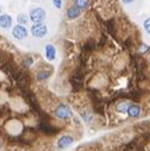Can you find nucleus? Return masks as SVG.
Wrapping results in <instances>:
<instances>
[{
  "label": "nucleus",
  "instance_id": "obj_1",
  "mask_svg": "<svg viewBox=\"0 0 150 151\" xmlns=\"http://www.w3.org/2000/svg\"><path fill=\"white\" fill-rule=\"evenodd\" d=\"M66 22L62 74L74 95L84 93L92 101L85 122H93L94 113L102 114L107 104L113 114L128 116L145 93L150 67L139 52L137 29L119 1L91 0L78 19Z\"/></svg>",
  "mask_w": 150,
  "mask_h": 151
},
{
  "label": "nucleus",
  "instance_id": "obj_2",
  "mask_svg": "<svg viewBox=\"0 0 150 151\" xmlns=\"http://www.w3.org/2000/svg\"><path fill=\"white\" fill-rule=\"evenodd\" d=\"M45 11L44 9L42 7H35L30 11V14H29V18L30 20L33 23V24H37V23H43L44 19H45Z\"/></svg>",
  "mask_w": 150,
  "mask_h": 151
},
{
  "label": "nucleus",
  "instance_id": "obj_3",
  "mask_svg": "<svg viewBox=\"0 0 150 151\" xmlns=\"http://www.w3.org/2000/svg\"><path fill=\"white\" fill-rule=\"evenodd\" d=\"M74 142H75V137H74L73 134L64 133V134H62V136L57 139V142H56V149H57V150H63V149L70 146Z\"/></svg>",
  "mask_w": 150,
  "mask_h": 151
},
{
  "label": "nucleus",
  "instance_id": "obj_4",
  "mask_svg": "<svg viewBox=\"0 0 150 151\" xmlns=\"http://www.w3.org/2000/svg\"><path fill=\"white\" fill-rule=\"evenodd\" d=\"M31 33H32L33 37H37V38H42V37L47 36V33H48V26L44 23L33 24L31 26Z\"/></svg>",
  "mask_w": 150,
  "mask_h": 151
},
{
  "label": "nucleus",
  "instance_id": "obj_5",
  "mask_svg": "<svg viewBox=\"0 0 150 151\" xmlns=\"http://www.w3.org/2000/svg\"><path fill=\"white\" fill-rule=\"evenodd\" d=\"M27 29L24 26V25H19V24H17L14 27H13V30H12V35H13V37L16 40H19V41H22V40H25L26 37H27Z\"/></svg>",
  "mask_w": 150,
  "mask_h": 151
},
{
  "label": "nucleus",
  "instance_id": "obj_6",
  "mask_svg": "<svg viewBox=\"0 0 150 151\" xmlns=\"http://www.w3.org/2000/svg\"><path fill=\"white\" fill-rule=\"evenodd\" d=\"M82 14V11H80L74 4L70 5L66 11V19L67 20H75Z\"/></svg>",
  "mask_w": 150,
  "mask_h": 151
},
{
  "label": "nucleus",
  "instance_id": "obj_7",
  "mask_svg": "<svg viewBox=\"0 0 150 151\" xmlns=\"http://www.w3.org/2000/svg\"><path fill=\"white\" fill-rule=\"evenodd\" d=\"M142 116V106L138 104H132L128 109V117L131 119L139 118Z\"/></svg>",
  "mask_w": 150,
  "mask_h": 151
},
{
  "label": "nucleus",
  "instance_id": "obj_8",
  "mask_svg": "<svg viewBox=\"0 0 150 151\" xmlns=\"http://www.w3.org/2000/svg\"><path fill=\"white\" fill-rule=\"evenodd\" d=\"M45 57L50 62L56 58V48L54 44H47L45 45Z\"/></svg>",
  "mask_w": 150,
  "mask_h": 151
},
{
  "label": "nucleus",
  "instance_id": "obj_9",
  "mask_svg": "<svg viewBox=\"0 0 150 151\" xmlns=\"http://www.w3.org/2000/svg\"><path fill=\"white\" fill-rule=\"evenodd\" d=\"M12 26V17L9 14H1L0 16V27L3 29H10Z\"/></svg>",
  "mask_w": 150,
  "mask_h": 151
},
{
  "label": "nucleus",
  "instance_id": "obj_10",
  "mask_svg": "<svg viewBox=\"0 0 150 151\" xmlns=\"http://www.w3.org/2000/svg\"><path fill=\"white\" fill-rule=\"evenodd\" d=\"M74 5L76 6L80 11H86L89 5H91V0H74Z\"/></svg>",
  "mask_w": 150,
  "mask_h": 151
},
{
  "label": "nucleus",
  "instance_id": "obj_11",
  "mask_svg": "<svg viewBox=\"0 0 150 151\" xmlns=\"http://www.w3.org/2000/svg\"><path fill=\"white\" fill-rule=\"evenodd\" d=\"M17 22H18L19 25H25V24H27V22H29L27 14H25V13H19V14L17 16Z\"/></svg>",
  "mask_w": 150,
  "mask_h": 151
},
{
  "label": "nucleus",
  "instance_id": "obj_12",
  "mask_svg": "<svg viewBox=\"0 0 150 151\" xmlns=\"http://www.w3.org/2000/svg\"><path fill=\"white\" fill-rule=\"evenodd\" d=\"M143 27H144V30H145L148 33H150V18H146V19L144 20Z\"/></svg>",
  "mask_w": 150,
  "mask_h": 151
},
{
  "label": "nucleus",
  "instance_id": "obj_13",
  "mask_svg": "<svg viewBox=\"0 0 150 151\" xmlns=\"http://www.w3.org/2000/svg\"><path fill=\"white\" fill-rule=\"evenodd\" d=\"M53 4L56 9H61L62 7V0H53Z\"/></svg>",
  "mask_w": 150,
  "mask_h": 151
},
{
  "label": "nucleus",
  "instance_id": "obj_14",
  "mask_svg": "<svg viewBox=\"0 0 150 151\" xmlns=\"http://www.w3.org/2000/svg\"><path fill=\"white\" fill-rule=\"evenodd\" d=\"M122 1H123L124 4H126V5H129V4L133 3V1H135V0H122Z\"/></svg>",
  "mask_w": 150,
  "mask_h": 151
},
{
  "label": "nucleus",
  "instance_id": "obj_15",
  "mask_svg": "<svg viewBox=\"0 0 150 151\" xmlns=\"http://www.w3.org/2000/svg\"><path fill=\"white\" fill-rule=\"evenodd\" d=\"M0 16H1V6H0Z\"/></svg>",
  "mask_w": 150,
  "mask_h": 151
},
{
  "label": "nucleus",
  "instance_id": "obj_16",
  "mask_svg": "<svg viewBox=\"0 0 150 151\" xmlns=\"http://www.w3.org/2000/svg\"><path fill=\"white\" fill-rule=\"evenodd\" d=\"M148 60H149V62H150V55H149V58H148Z\"/></svg>",
  "mask_w": 150,
  "mask_h": 151
}]
</instances>
